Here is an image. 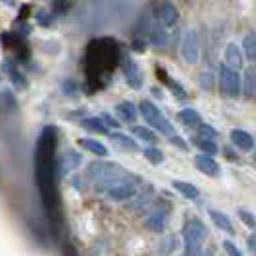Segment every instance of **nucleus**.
Instances as JSON below:
<instances>
[{"mask_svg": "<svg viewBox=\"0 0 256 256\" xmlns=\"http://www.w3.org/2000/svg\"><path fill=\"white\" fill-rule=\"evenodd\" d=\"M196 134H202V136H208V138H216V136H218L216 130H214L212 126H208V124H200V126L196 128Z\"/></svg>", "mask_w": 256, "mask_h": 256, "instance_id": "f704fd0d", "label": "nucleus"}, {"mask_svg": "<svg viewBox=\"0 0 256 256\" xmlns=\"http://www.w3.org/2000/svg\"><path fill=\"white\" fill-rule=\"evenodd\" d=\"M208 216L212 218V222H214L220 230H224V232H228V234H234V226H232L230 218H228L224 212H220V210H208Z\"/></svg>", "mask_w": 256, "mask_h": 256, "instance_id": "5701e85b", "label": "nucleus"}, {"mask_svg": "<svg viewBox=\"0 0 256 256\" xmlns=\"http://www.w3.org/2000/svg\"><path fill=\"white\" fill-rule=\"evenodd\" d=\"M120 48L118 42L112 38H98L94 42H90L88 50H86V78L90 84H94L96 88L106 84V78L112 74L114 66L120 64Z\"/></svg>", "mask_w": 256, "mask_h": 256, "instance_id": "f03ea898", "label": "nucleus"}, {"mask_svg": "<svg viewBox=\"0 0 256 256\" xmlns=\"http://www.w3.org/2000/svg\"><path fill=\"white\" fill-rule=\"evenodd\" d=\"M156 18H158L160 22H164L168 28H172V26L178 22V10H176V6H174L172 2H164V4L158 8Z\"/></svg>", "mask_w": 256, "mask_h": 256, "instance_id": "2eb2a0df", "label": "nucleus"}, {"mask_svg": "<svg viewBox=\"0 0 256 256\" xmlns=\"http://www.w3.org/2000/svg\"><path fill=\"white\" fill-rule=\"evenodd\" d=\"M2 108L6 114H16L18 112V100L16 96H12V92L8 88L2 90Z\"/></svg>", "mask_w": 256, "mask_h": 256, "instance_id": "bb28decb", "label": "nucleus"}, {"mask_svg": "<svg viewBox=\"0 0 256 256\" xmlns=\"http://www.w3.org/2000/svg\"><path fill=\"white\" fill-rule=\"evenodd\" d=\"M176 248H178V238H176V236H168V238L164 240V246H160V252L170 254V252H174Z\"/></svg>", "mask_w": 256, "mask_h": 256, "instance_id": "72a5a7b5", "label": "nucleus"}, {"mask_svg": "<svg viewBox=\"0 0 256 256\" xmlns=\"http://www.w3.org/2000/svg\"><path fill=\"white\" fill-rule=\"evenodd\" d=\"M142 154H144V158H146L148 162H152V164H160V162L164 160L162 150H160V148H154V146L144 148V150H142Z\"/></svg>", "mask_w": 256, "mask_h": 256, "instance_id": "c756f323", "label": "nucleus"}, {"mask_svg": "<svg viewBox=\"0 0 256 256\" xmlns=\"http://www.w3.org/2000/svg\"><path fill=\"white\" fill-rule=\"evenodd\" d=\"M180 54L186 64H198L200 50H198V34L196 30H186L180 42Z\"/></svg>", "mask_w": 256, "mask_h": 256, "instance_id": "0eeeda50", "label": "nucleus"}, {"mask_svg": "<svg viewBox=\"0 0 256 256\" xmlns=\"http://www.w3.org/2000/svg\"><path fill=\"white\" fill-rule=\"evenodd\" d=\"M108 138H110L114 144H118L122 150H128V152H136V150H138L136 140H134V138H130V136H126V134H120V132H110V134H108Z\"/></svg>", "mask_w": 256, "mask_h": 256, "instance_id": "6ab92c4d", "label": "nucleus"}, {"mask_svg": "<svg viewBox=\"0 0 256 256\" xmlns=\"http://www.w3.org/2000/svg\"><path fill=\"white\" fill-rule=\"evenodd\" d=\"M222 248H224V250H226L230 256H242V252H240V250H238V248H236V246H234L230 240H226V242L222 244Z\"/></svg>", "mask_w": 256, "mask_h": 256, "instance_id": "e433bc0d", "label": "nucleus"}, {"mask_svg": "<svg viewBox=\"0 0 256 256\" xmlns=\"http://www.w3.org/2000/svg\"><path fill=\"white\" fill-rule=\"evenodd\" d=\"M148 36H150V42H152L156 48H164V46L168 44V26L156 18V22L150 24Z\"/></svg>", "mask_w": 256, "mask_h": 256, "instance_id": "f8f14e48", "label": "nucleus"}, {"mask_svg": "<svg viewBox=\"0 0 256 256\" xmlns=\"http://www.w3.org/2000/svg\"><path fill=\"white\" fill-rule=\"evenodd\" d=\"M242 52H244V56L252 64H256V32H248L244 36V40H242Z\"/></svg>", "mask_w": 256, "mask_h": 256, "instance_id": "393cba45", "label": "nucleus"}, {"mask_svg": "<svg viewBox=\"0 0 256 256\" xmlns=\"http://www.w3.org/2000/svg\"><path fill=\"white\" fill-rule=\"evenodd\" d=\"M216 138H208V136H202V134H194L192 136V142H194V146H198L202 152H206V154H216L218 152V146H216V142H214Z\"/></svg>", "mask_w": 256, "mask_h": 256, "instance_id": "4be33fe9", "label": "nucleus"}, {"mask_svg": "<svg viewBox=\"0 0 256 256\" xmlns=\"http://www.w3.org/2000/svg\"><path fill=\"white\" fill-rule=\"evenodd\" d=\"M138 190L132 182H128L126 178H120L116 182H112L106 190V196L114 202H124V200H130V198H136Z\"/></svg>", "mask_w": 256, "mask_h": 256, "instance_id": "6e6552de", "label": "nucleus"}, {"mask_svg": "<svg viewBox=\"0 0 256 256\" xmlns=\"http://www.w3.org/2000/svg\"><path fill=\"white\" fill-rule=\"evenodd\" d=\"M34 178L40 192L42 206L46 208V214L54 220H58V192H56V128L46 126L42 128L36 146H34Z\"/></svg>", "mask_w": 256, "mask_h": 256, "instance_id": "f257e3e1", "label": "nucleus"}, {"mask_svg": "<svg viewBox=\"0 0 256 256\" xmlns=\"http://www.w3.org/2000/svg\"><path fill=\"white\" fill-rule=\"evenodd\" d=\"M120 68H122V74H124L126 84H128L130 88H134V90H140V88H142V84H144V80H142L140 66L134 62V58L124 56V58L120 60Z\"/></svg>", "mask_w": 256, "mask_h": 256, "instance_id": "1a4fd4ad", "label": "nucleus"}, {"mask_svg": "<svg viewBox=\"0 0 256 256\" xmlns=\"http://www.w3.org/2000/svg\"><path fill=\"white\" fill-rule=\"evenodd\" d=\"M238 216H240V220H242L248 228L256 230V216H254L252 212H248V210H244V208H238Z\"/></svg>", "mask_w": 256, "mask_h": 256, "instance_id": "2f4dec72", "label": "nucleus"}, {"mask_svg": "<svg viewBox=\"0 0 256 256\" xmlns=\"http://www.w3.org/2000/svg\"><path fill=\"white\" fill-rule=\"evenodd\" d=\"M252 162H254V166H256V150L252 152Z\"/></svg>", "mask_w": 256, "mask_h": 256, "instance_id": "ea45409f", "label": "nucleus"}, {"mask_svg": "<svg viewBox=\"0 0 256 256\" xmlns=\"http://www.w3.org/2000/svg\"><path fill=\"white\" fill-rule=\"evenodd\" d=\"M230 142H232L238 150H242V152H248V150L254 148V138H252L248 132L240 130V128H236V130L230 132Z\"/></svg>", "mask_w": 256, "mask_h": 256, "instance_id": "4468645a", "label": "nucleus"}, {"mask_svg": "<svg viewBox=\"0 0 256 256\" xmlns=\"http://www.w3.org/2000/svg\"><path fill=\"white\" fill-rule=\"evenodd\" d=\"M224 60H226L228 66H232L236 70L242 68V52H240V46L234 44V42H230L226 46V50H224Z\"/></svg>", "mask_w": 256, "mask_h": 256, "instance_id": "dca6fc26", "label": "nucleus"}, {"mask_svg": "<svg viewBox=\"0 0 256 256\" xmlns=\"http://www.w3.org/2000/svg\"><path fill=\"white\" fill-rule=\"evenodd\" d=\"M170 142L176 146V148H180L182 152H188V144H186V140L184 138H180L178 134H174V136H170Z\"/></svg>", "mask_w": 256, "mask_h": 256, "instance_id": "c9c22d12", "label": "nucleus"}, {"mask_svg": "<svg viewBox=\"0 0 256 256\" xmlns=\"http://www.w3.org/2000/svg\"><path fill=\"white\" fill-rule=\"evenodd\" d=\"M194 166L202 172V174H206V176H220V166H218V162L212 158V154H198V156H194Z\"/></svg>", "mask_w": 256, "mask_h": 256, "instance_id": "9b49d317", "label": "nucleus"}, {"mask_svg": "<svg viewBox=\"0 0 256 256\" xmlns=\"http://www.w3.org/2000/svg\"><path fill=\"white\" fill-rule=\"evenodd\" d=\"M218 80H220V90L226 98H238L240 96V88H242V80L236 68L222 64L220 72H218Z\"/></svg>", "mask_w": 256, "mask_h": 256, "instance_id": "423d86ee", "label": "nucleus"}, {"mask_svg": "<svg viewBox=\"0 0 256 256\" xmlns=\"http://www.w3.org/2000/svg\"><path fill=\"white\" fill-rule=\"evenodd\" d=\"M244 86H246V96L254 98L256 96V64L246 70V74H244Z\"/></svg>", "mask_w": 256, "mask_h": 256, "instance_id": "cd10ccee", "label": "nucleus"}, {"mask_svg": "<svg viewBox=\"0 0 256 256\" xmlns=\"http://www.w3.org/2000/svg\"><path fill=\"white\" fill-rule=\"evenodd\" d=\"M172 188H174L178 194H182L184 198H188V200H196V198H198V188H196L194 184H190V182L174 180V182H172Z\"/></svg>", "mask_w": 256, "mask_h": 256, "instance_id": "b1692460", "label": "nucleus"}, {"mask_svg": "<svg viewBox=\"0 0 256 256\" xmlns=\"http://www.w3.org/2000/svg\"><path fill=\"white\" fill-rule=\"evenodd\" d=\"M90 182L98 184V182H106V180H112V178H120V176H126L118 164L114 162H102V160H96L92 164L86 166V174H84Z\"/></svg>", "mask_w": 256, "mask_h": 256, "instance_id": "39448f33", "label": "nucleus"}, {"mask_svg": "<svg viewBox=\"0 0 256 256\" xmlns=\"http://www.w3.org/2000/svg\"><path fill=\"white\" fill-rule=\"evenodd\" d=\"M248 250L256 254V234H250L248 236Z\"/></svg>", "mask_w": 256, "mask_h": 256, "instance_id": "58836bf2", "label": "nucleus"}, {"mask_svg": "<svg viewBox=\"0 0 256 256\" xmlns=\"http://www.w3.org/2000/svg\"><path fill=\"white\" fill-rule=\"evenodd\" d=\"M78 144H80V148H84L96 156H108V148L94 138H78Z\"/></svg>", "mask_w": 256, "mask_h": 256, "instance_id": "aec40b11", "label": "nucleus"}, {"mask_svg": "<svg viewBox=\"0 0 256 256\" xmlns=\"http://www.w3.org/2000/svg\"><path fill=\"white\" fill-rule=\"evenodd\" d=\"M80 124H82V128H86L88 132H96V134H108V124L102 120V116H100V118H96V116L84 118Z\"/></svg>", "mask_w": 256, "mask_h": 256, "instance_id": "412c9836", "label": "nucleus"}, {"mask_svg": "<svg viewBox=\"0 0 256 256\" xmlns=\"http://www.w3.org/2000/svg\"><path fill=\"white\" fill-rule=\"evenodd\" d=\"M178 120H180L186 128H190V130H192V128L196 130V128L202 124V118H200V114H198L194 108H184V110H180V112H178Z\"/></svg>", "mask_w": 256, "mask_h": 256, "instance_id": "f3484780", "label": "nucleus"}, {"mask_svg": "<svg viewBox=\"0 0 256 256\" xmlns=\"http://www.w3.org/2000/svg\"><path fill=\"white\" fill-rule=\"evenodd\" d=\"M140 114H142V118H144V122L150 126V128H154L156 132H160L162 136H174V126H172V122L158 110V106L156 104H152L150 100H142L140 102Z\"/></svg>", "mask_w": 256, "mask_h": 256, "instance_id": "20e7f679", "label": "nucleus"}, {"mask_svg": "<svg viewBox=\"0 0 256 256\" xmlns=\"http://www.w3.org/2000/svg\"><path fill=\"white\" fill-rule=\"evenodd\" d=\"M158 74H162V76H164V82L168 84V88L172 90V94H174L178 100H184V98H186V90H184L178 82H172V78H168V76H166V72H164V70H160V68H158Z\"/></svg>", "mask_w": 256, "mask_h": 256, "instance_id": "c85d7f7f", "label": "nucleus"}, {"mask_svg": "<svg viewBox=\"0 0 256 256\" xmlns=\"http://www.w3.org/2000/svg\"><path fill=\"white\" fill-rule=\"evenodd\" d=\"M80 162H82L80 152H76V150H72V148L64 150V152H62V154L56 158V170H58V178L68 176L72 170H76V168L80 166Z\"/></svg>", "mask_w": 256, "mask_h": 256, "instance_id": "9d476101", "label": "nucleus"}, {"mask_svg": "<svg viewBox=\"0 0 256 256\" xmlns=\"http://www.w3.org/2000/svg\"><path fill=\"white\" fill-rule=\"evenodd\" d=\"M208 238V228L204 222L196 216L188 218L184 228H182V242H184V252L186 254H198L202 250V244Z\"/></svg>", "mask_w": 256, "mask_h": 256, "instance_id": "7ed1b4c3", "label": "nucleus"}, {"mask_svg": "<svg viewBox=\"0 0 256 256\" xmlns=\"http://www.w3.org/2000/svg\"><path fill=\"white\" fill-rule=\"evenodd\" d=\"M8 76H10V82H12V86L16 88V90H22V88H26V78L16 70V66L8 72Z\"/></svg>", "mask_w": 256, "mask_h": 256, "instance_id": "7c9ffc66", "label": "nucleus"}, {"mask_svg": "<svg viewBox=\"0 0 256 256\" xmlns=\"http://www.w3.org/2000/svg\"><path fill=\"white\" fill-rule=\"evenodd\" d=\"M166 220H168V210L164 208H158L154 212L148 214L146 218V228L152 230V232H162L166 228Z\"/></svg>", "mask_w": 256, "mask_h": 256, "instance_id": "ddd939ff", "label": "nucleus"}, {"mask_svg": "<svg viewBox=\"0 0 256 256\" xmlns=\"http://www.w3.org/2000/svg\"><path fill=\"white\" fill-rule=\"evenodd\" d=\"M138 110H140V108H138ZM138 110H136V106H134L132 102H128V100L116 104V114H118V118L124 120V122H128V124H132V122L136 120Z\"/></svg>", "mask_w": 256, "mask_h": 256, "instance_id": "a211bd4d", "label": "nucleus"}, {"mask_svg": "<svg viewBox=\"0 0 256 256\" xmlns=\"http://www.w3.org/2000/svg\"><path fill=\"white\" fill-rule=\"evenodd\" d=\"M102 120H104V122L108 124V128H120L118 120H116V118H112V116H110V114H106V112L102 114Z\"/></svg>", "mask_w": 256, "mask_h": 256, "instance_id": "4c0bfd02", "label": "nucleus"}, {"mask_svg": "<svg viewBox=\"0 0 256 256\" xmlns=\"http://www.w3.org/2000/svg\"><path fill=\"white\" fill-rule=\"evenodd\" d=\"M132 134L136 138L148 142V144H156L158 142V136L154 134V128H150V126L148 128H144V126H132Z\"/></svg>", "mask_w": 256, "mask_h": 256, "instance_id": "a878e982", "label": "nucleus"}, {"mask_svg": "<svg viewBox=\"0 0 256 256\" xmlns=\"http://www.w3.org/2000/svg\"><path fill=\"white\" fill-rule=\"evenodd\" d=\"M212 86H214V74L210 70H202L200 72V88L212 90Z\"/></svg>", "mask_w": 256, "mask_h": 256, "instance_id": "473e14b6", "label": "nucleus"}]
</instances>
